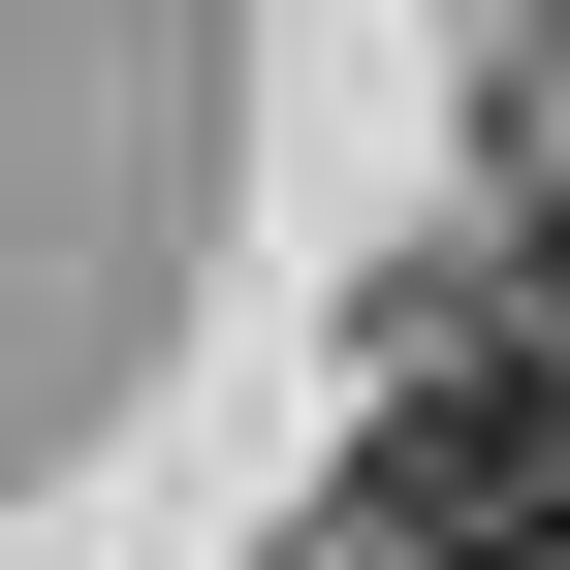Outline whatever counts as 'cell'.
<instances>
[{"mask_svg": "<svg viewBox=\"0 0 570 570\" xmlns=\"http://www.w3.org/2000/svg\"><path fill=\"white\" fill-rule=\"evenodd\" d=\"M381 570H570V348H412L381 444H348Z\"/></svg>", "mask_w": 570, "mask_h": 570, "instance_id": "cell-1", "label": "cell"}, {"mask_svg": "<svg viewBox=\"0 0 570 570\" xmlns=\"http://www.w3.org/2000/svg\"><path fill=\"white\" fill-rule=\"evenodd\" d=\"M539 285H570V254H539Z\"/></svg>", "mask_w": 570, "mask_h": 570, "instance_id": "cell-2", "label": "cell"}]
</instances>
